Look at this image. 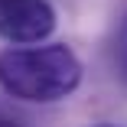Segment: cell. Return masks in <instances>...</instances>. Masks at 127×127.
<instances>
[{
    "label": "cell",
    "instance_id": "6da1fadb",
    "mask_svg": "<svg viewBox=\"0 0 127 127\" xmlns=\"http://www.w3.org/2000/svg\"><path fill=\"white\" fill-rule=\"evenodd\" d=\"M82 82V62L68 46H30L0 52V88L20 101H59Z\"/></svg>",
    "mask_w": 127,
    "mask_h": 127
},
{
    "label": "cell",
    "instance_id": "7a4b0ae2",
    "mask_svg": "<svg viewBox=\"0 0 127 127\" xmlns=\"http://www.w3.org/2000/svg\"><path fill=\"white\" fill-rule=\"evenodd\" d=\"M56 30V10L46 0H0V36L10 42H39Z\"/></svg>",
    "mask_w": 127,
    "mask_h": 127
},
{
    "label": "cell",
    "instance_id": "3957f363",
    "mask_svg": "<svg viewBox=\"0 0 127 127\" xmlns=\"http://www.w3.org/2000/svg\"><path fill=\"white\" fill-rule=\"evenodd\" d=\"M0 127H16L13 121H7V117H0Z\"/></svg>",
    "mask_w": 127,
    "mask_h": 127
}]
</instances>
